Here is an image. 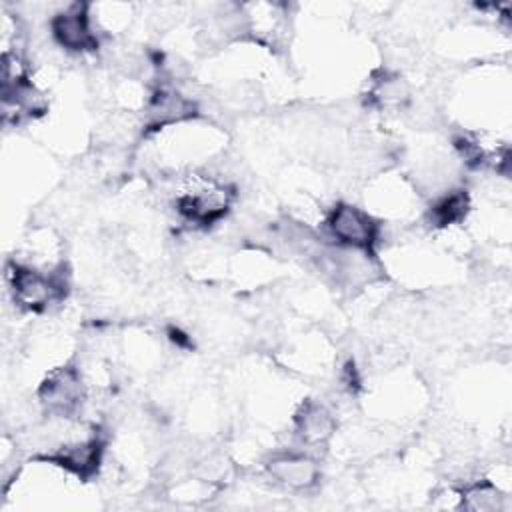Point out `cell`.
I'll return each instance as SVG.
<instances>
[{
	"label": "cell",
	"instance_id": "1",
	"mask_svg": "<svg viewBox=\"0 0 512 512\" xmlns=\"http://www.w3.org/2000/svg\"><path fill=\"white\" fill-rule=\"evenodd\" d=\"M234 198L230 184L206 174H188L176 190L174 206L188 224L210 226L226 216Z\"/></svg>",
	"mask_w": 512,
	"mask_h": 512
},
{
	"label": "cell",
	"instance_id": "2",
	"mask_svg": "<svg viewBox=\"0 0 512 512\" xmlns=\"http://www.w3.org/2000/svg\"><path fill=\"white\" fill-rule=\"evenodd\" d=\"M6 280L14 304L26 312H44L60 302L66 292L64 278L58 272L22 262L8 264Z\"/></svg>",
	"mask_w": 512,
	"mask_h": 512
},
{
	"label": "cell",
	"instance_id": "3",
	"mask_svg": "<svg viewBox=\"0 0 512 512\" xmlns=\"http://www.w3.org/2000/svg\"><path fill=\"white\" fill-rule=\"evenodd\" d=\"M324 228L336 246L366 254H374L380 240V224L368 210L350 202H336L324 218Z\"/></svg>",
	"mask_w": 512,
	"mask_h": 512
},
{
	"label": "cell",
	"instance_id": "4",
	"mask_svg": "<svg viewBox=\"0 0 512 512\" xmlns=\"http://www.w3.org/2000/svg\"><path fill=\"white\" fill-rule=\"evenodd\" d=\"M38 402L52 418H70L86 400V384L80 368L66 364L52 368L38 386Z\"/></svg>",
	"mask_w": 512,
	"mask_h": 512
},
{
	"label": "cell",
	"instance_id": "5",
	"mask_svg": "<svg viewBox=\"0 0 512 512\" xmlns=\"http://www.w3.org/2000/svg\"><path fill=\"white\" fill-rule=\"evenodd\" d=\"M50 34L54 42L68 52H92L98 48L96 28L86 4H70L50 18Z\"/></svg>",
	"mask_w": 512,
	"mask_h": 512
},
{
	"label": "cell",
	"instance_id": "6",
	"mask_svg": "<svg viewBox=\"0 0 512 512\" xmlns=\"http://www.w3.org/2000/svg\"><path fill=\"white\" fill-rule=\"evenodd\" d=\"M104 456V440L100 434H90L84 438H74L58 446L54 452L42 456V462H48L80 480L92 478Z\"/></svg>",
	"mask_w": 512,
	"mask_h": 512
},
{
	"label": "cell",
	"instance_id": "7",
	"mask_svg": "<svg viewBox=\"0 0 512 512\" xmlns=\"http://www.w3.org/2000/svg\"><path fill=\"white\" fill-rule=\"evenodd\" d=\"M264 470L276 484L294 492L312 490L320 482V464L316 458L296 450L272 454L264 462Z\"/></svg>",
	"mask_w": 512,
	"mask_h": 512
},
{
	"label": "cell",
	"instance_id": "8",
	"mask_svg": "<svg viewBox=\"0 0 512 512\" xmlns=\"http://www.w3.org/2000/svg\"><path fill=\"white\" fill-rule=\"evenodd\" d=\"M198 106L192 98L170 86H160L152 92L146 104L144 126L148 132H160L164 128H176L196 118Z\"/></svg>",
	"mask_w": 512,
	"mask_h": 512
},
{
	"label": "cell",
	"instance_id": "9",
	"mask_svg": "<svg viewBox=\"0 0 512 512\" xmlns=\"http://www.w3.org/2000/svg\"><path fill=\"white\" fill-rule=\"evenodd\" d=\"M334 432L336 418L332 410L322 402L308 400L300 406V410L294 416V434L304 446H322L332 438Z\"/></svg>",
	"mask_w": 512,
	"mask_h": 512
},
{
	"label": "cell",
	"instance_id": "10",
	"mask_svg": "<svg viewBox=\"0 0 512 512\" xmlns=\"http://www.w3.org/2000/svg\"><path fill=\"white\" fill-rule=\"evenodd\" d=\"M470 208L468 194L464 190H450L444 196L436 198V202L430 206L428 216L430 222L438 228H448L454 224H460Z\"/></svg>",
	"mask_w": 512,
	"mask_h": 512
},
{
	"label": "cell",
	"instance_id": "11",
	"mask_svg": "<svg viewBox=\"0 0 512 512\" xmlns=\"http://www.w3.org/2000/svg\"><path fill=\"white\" fill-rule=\"evenodd\" d=\"M460 500H462V508L466 510H474V512H496V510H502L504 508V492L484 480V482H476L468 488H464V492L460 494Z\"/></svg>",
	"mask_w": 512,
	"mask_h": 512
},
{
	"label": "cell",
	"instance_id": "12",
	"mask_svg": "<svg viewBox=\"0 0 512 512\" xmlns=\"http://www.w3.org/2000/svg\"><path fill=\"white\" fill-rule=\"evenodd\" d=\"M372 98L380 106H394L400 108L410 100V86L400 76H384L376 82L372 90Z\"/></svg>",
	"mask_w": 512,
	"mask_h": 512
}]
</instances>
